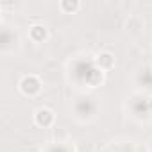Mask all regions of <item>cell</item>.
<instances>
[{
	"label": "cell",
	"mask_w": 152,
	"mask_h": 152,
	"mask_svg": "<svg viewBox=\"0 0 152 152\" xmlns=\"http://www.w3.org/2000/svg\"><path fill=\"white\" fill-rule=\"evenodd\" d=\"M36 120H38V124L47 125V124H50L52 115H50V111H47V109H39V111L36 113Z\"/></svg>",
	"instance_id": "1"
}]
</instances>
